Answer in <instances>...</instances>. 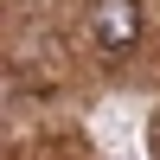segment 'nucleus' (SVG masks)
<instances>
[{"instance_id":"f257e3e1","label":"nucleus","mask_w":160,"mask_h":160,"mask_svg":"<svg viewBox=\"0 0 160 160\" xmlns=\"http://www.w3.org/2000/svg\"><path fill=\"white\" fill-rule=\"evenodd\" d=\"M90 32H96L109 51H128L141 38V7L135 0H96V7H90Z\"/></svg>"}]
</instances>
